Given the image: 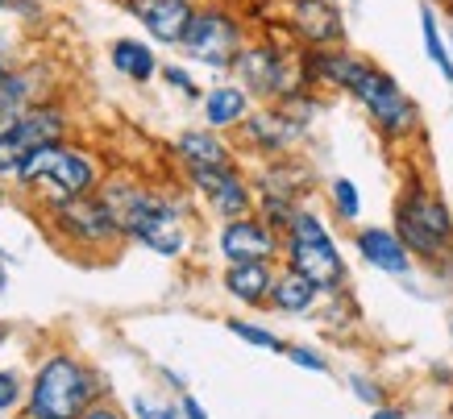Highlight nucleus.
I'll use <instances>...</instances> for the list:
<instances>
[{"label": "nucleus", "instance_id": "f257e3e1", "mask_svg": "<svg viewBox=\"0 0 453 419\" xmlns=\"http://www.w3.org/2000/svg\"><path fill=\"white\" fill-rule=\"evenodd\" d=\"M100 195L121 220L125 241L142 245L158 257H183L188 249V212L171 191L150 187L142 179H104Z\"/></svg>", "mask_w": 453, "mask_h": 419}, {"label": "nucleus", "instance_id": "f03ea898", "mask_svg": "<svg viewBox=\"0 0 453 419\" xmlns=\"http://www.w3.org/2000/svg\"><path fill=\"white\" fill-rule=\"evenodd\" d=\"M104 399V382L88 362L75 353L55 349L46 353L29 378L26 411L34 419H80L92 403Z\"/></svg>", "mask_w": 453, "mask_h": 419}, {"label": "nucleus", "instance_id": "7ed1b4c3", "mask_svg": "<svg viewBox=\"0 0 453 419\" xmlns=\"http://www.w3.org/2000/svg\"><path fill=\"white\" fill-rule=\"evenodd\" d=\"M391 229L403 237L416 262L441 266V257L453 249V208L433 183H425L420 175H408L395 195Z\"/></svg>", "mask_w": 453, "mask_h": 419}, {"label": "nucleus", "instance_id": "20e7f679", "mask_svg": "<svg viewBox=\"0 0 453 419\" xmlns=\"http://www.w3.org/2000/svg\"><path fill=\"white\" fill-rule=\"evenodd\" d=\"M46 229L63 249L75 254H112L125 245L121 220L109 208V200L92 191V195H67V200H46L42 203Z\"/></svg>", "mask_w": 453, "mask_h": 419}, {"label": "nucleus", "instance_id": "39448f33", "mask_svg": "<svg viewBox=\"0 0 453 419\" xmlns=\"http://www.w3.org/2000/svg\"><path fill=\"white\" fill-rule=\"evenodd\" d=\"M17 187H46L42 191V203L46 200H67V195H92L104 183V171H100L96 154L92 149L75 146V141H55V146L34 149L21 171L13 175Z\"/></svg>", "mask_w": 453, "mask_h": 419}, {"label": "nucleus", "instance_id": "423d86ee", "mask_svg": "<svg viewBox=\"0 0 453 419\" xmlns=\"http://www.w3.org/2000/svg\"><path fill=\"white\" fill-rule=\"evenodd\" d=\"M283 266L300 270L303 278H312L325 295H337L345 286L342 245H337L333 229L325 225V217L316 208H308V203L291 217L288 232H283Z\"/></svg>", "mask_w": 453, "mask_h": 419}, {"label": "nucleus", "instance_id": "0eeeda50", "mask_svg": "<svg viewBox=\"0 0 453 419\" xmlns=\"http://www.w3.org/2000/svg\"><path fill=\"white\" fill-rule=\"evenodd\" d=\"M320 100L308 88H300L296 95L279 100V104H262L237 125V141L242 149L258 154V158H283L291 146H300L308 129H312Z\"/></svg>", "mask_w": 453, "mask_h": 419}, {"label": "nucleus", "instance_id": "6e6552de", "mask_svg": "<svg viewBox=\"0 0 453 419\" xmlns=\"http://www.w3.org/2000/svg\"><path fill=\"white\" fill-rule=\"evenodd\" d=\"M357 109L371 117L374 133L391 141V146H403V141H412L420 133V109H416V100L403 88L391 71H383L379 63H371V71L357 80V88L349 92Z\"/></svg>", "mask_w": 453, "mask_h": 419}, {"label": "nucleus", "instance_id": "1a4fd4ad", "mask_svg": "<svg viewBox=\"0 0 453 419\" xmlns=\"http://www.w3.org/2000/svg\"><path fill=\"white\" fill-rule=\"evenodd\" d=\"M67 133H71V112L55 95L34 104L29 112H21L17 121L0 125V179H13L34 149L67 141Z\"/></svg>", "mask_w": 453, "mask_h": 419}, {"label": "nucleus", "instance_id": "9d476101", "mask_svg": "<svg viewBox=\"0 0 453 419\" xmlns=\"http://www.w3.org/2000/svg\"><path fill=\"white\" fill-rule=\"evenodd\" d=\"M246 50V26L242 17L229 13L225 4H204L196 13L188 38L179 42V55L196 63V67H208V71H234L237 67V55Z\"/></svg>", "mask_w": 453, "mask_h": 419}, {"label": "nucleus", "instance_id": "9b49d317", "mask_svg": "<svg viewBox=\"0 0 453 419\" xmlns=\"http://www.w3.org/2000/svg\"><path fill=\"white\" fill-rule=\"evenodd\" d=\"M234 75L262 104H279V100L296 95L300 88H308V83H303L300 58H291L283 46H275V42H266V38L246 42V50L237 55Z\"/></svg>", "mask_w": 453, "mask_h": 419}, {"label": "nucleus", "instance_id": "f8f14e48", "mask_svg": "<svg viewBox=\"0 0 453 419\" xmlns=\"http://www.w3.org/2000/svg\"><path fill=\"white\" fill-rule=\"evenodd\" d=\"M188 187L208 203V212L220 220L234 217H250L258 212V191H254V179L242 171V166H208V171H183Z\"/></svg>", "mask_w": 453, "mask_h": 419}, {"label": "nucleus", "instance_id": "ddd939ff", "mask_svg": "<svg viewBox=\"0 0 453 419\" xmlns=\"http://www.w3.org/2000/svg\"><path fill=\"white\" fill-rule=\"evenodd\" d=\"M217 254L225 257V262H279V257H283V232H279L275 225H266L258 212L220 220Z\"/></svg>", "mask_w": 453, "mask_h": 419}, {"label": "nucleus", "instance_id": "4468645a", "mask_svg": "<svg viewBox=\"0 0 453 419\" xmlns=\"http://www.w3.org/2000/svg\"><path fill=\"white\" fill-rule=\"evenodd\" d=\"M300 67H303V83L308 88H329V92H354L357 80L371 71V58L349 50V46H312L300 55Z\"/></svg>", "mask_w": 453, "mask_h": 419}, {"label": "nucleus", "instance_id": "2eb2a0df", "mask_svg": "<svg viewBox=\"0 0 453 419\" xmlns=\"http://www.w3.org/2000/svg\"><path fill=\"white\" fill-rule=\"evenodd\" d=\"M121 9L146 29L150 42L175 46V50H179V42L188 38L196 13H200L196 0H121Z\"/></svg>", "mask_w": 453, "mask_h": 419}, {"label": "nucleus", "instance_id": "dca6fc26", "mask_svg": "<svg viewBox=\"0 0 453 419\" xmlns=\"http://www.w3.org/2000/svg\"><path fill=\"white\" fill-rule=\"evenodd\" d=\"M288 29L303 50L312 46H342L345 42V17L337 0H288Z\"/></svg>", "mask_w": 453, "mask_h": 419}, {"label": "nucleus", "instance_id": "f3484780", "mask_svg": "<svg viewBox=\"0 0 453 419\" xmlns=\"http://www.w3.org/2000/svg\"><path fill=\"white\" fill-rule=\"evenodd\" d=\"M50 92H55V75L46 63H17L13 71H4L0 75V125L17 121L34 104L50 100Z\"/></svg>", "mask_w": 453, "mask_h": 419}, {"label": "nucleus", "instance_id": "a211bd4d", "mask_svg": "<svg viewBox=\"0 0 453 419\" xmlns=\"http://www.w3.org/2000/svg\"><path fill=\"white\" fill-rule=\"evenodd\" d=\"M354 254L379 274H391V278H408L416 266L412 249L403 245L391 225H357L354 229Z\"/></svg>", "mask_w": 453, "mask_h": 419}, {"label": "nucleus", "instance_id": "6ab92c4d", "mask_svg": "<svg viewBox=\"0 0 453 419\" xmlns=\"http://www.w3.org/2000/svg\"><path fill=\"white\" fill-rule=\"evenodd\" d=\"M179 171H208V166H237V149L225 141L220 129L196 125V129H179L171 141Z\"/></svg>", "mask_w": 453, "mask_h": 419}, {"label": "nucleus", "instance_id": "aec40b11", "mask_svg": "<svg viewBox=\"0 0 453 419\" xmlns=\"http://www.w3.org/2000/svg\"><path fill=\"white\" fill-rule=\"evenodd\" d=\"M308 187H312V171L300 158H266L262 171L254 175V191L258 200H288V203H308Z\"/></svg>", "mask_w": 453, "mask_h": 419}, {"label": "nucleus", "instance_id": "412c9836", "mask_svg": "<svg viewBox=\"0 0 453 419\" xmlns=\"http://www.w3.org/2000/svg\"><path fill=\"white\" fill-rule=\"evenodd\" d=\"M275 262H225L220 286L225 295L246 303V308H266L271 303V286H275Z\"/></svg>", "mask_w": 453, "mask_h": 419}, {"label": "nucleus", "instance_id": "4be33fe9", "mask_svg": "<svg viewBox=\"0 0 453 419\" xmlns=\"http://www.w3.org/2000/svg\"><path fill=\"white\" fill-rule=\"evenodd\" d=\"M200 109H204V125H208V129L229 133V129H237V125L254 112V95H250L242 83H217V88H208V92H204Z\"/></svg>", "mask_w": 453, "mask_h": 419}, {"label": "nucleus", "instance_id": "5701e85b", "mask_svg": "<svg viewBox=\"0 0 453 419\" xmlns=\"http://www.w3.org/2000/svg\"><path fill=\"white\" fill-rule=\"evenodd\" d=\"M109 63L117 75H125L129 83H150L158 80V50H154V42H142V38H117L109 46Z\"/></svg>", "mask_w": 453, "mask_h": 419}, {"label": "nucleus", "instance_id": "b1692460", "mask_svg": "<svg viewBox=\"0 0 453 419\" xmlns=\"http://www.w3.org/2000/svg\"><path fill=\"white\" fill-rule=\"evenodd\" d=\"M320 286L312 283V278H303L300 270H291V266H283V270L275 274V286H271V308L283 311V316H303V311H312L316 303H320Z\"/></svg>", "mask_w": 453, "mask_h": 419}, {"label": "nucleus", "instance_id": "393cba45", "mask_svg": "<svg viewBox=\"0 0 453 419\" xmlns=\"http://www.w3.org/2000/svg\"><path fill=\"white\" fill-rule=\"evenodd\" d=\"M420 42H425L428 63L441 71V80L453 88V42H445V29H441V17L433 9V0L420 4Z\"/></svg>", "mask_w": 453, "mask_h": 419}, {"label": "nucleus", "instance_id": "a878e982", "mask_svg": "<svg viewBox=\"0 0 453 419\" xmlns=\"http://www.w3.org/2000/svg\"><path fill=\"white\" fill-rule=\"evenodd\" d=\"M329 208H333V217L345 220V225H354L357 217H362V191H357L354 179H329Z\"/></svg>", "mask_w": 453, "mask_h": 419}, {"label": "nucleus", "instance_id": "bb28decb", "mask_svg": "<svg viewBox=\"0 0 453 419\" xmlns=\"http://www.w3.org/2000/svg\"><path fill=\"white\" fill-rule=\"evenodd\" d=\"M225 328L234 332L237 340H246V345H254V349H271V353H283L288 349V340L283 337H275L271 328H262V324H250V320H225Z\"/></svg>", "mask_w": 453, "mask_h": 419}, {"label": "nucleus", "instance_id": "cd10ccee", "mask_svg": "<svg viewBox=\"0 0 453 419\" xmlns=\"http://www.w3.org/2000/svg\"><path fill=\"white\" fill-rule=\"evenodd\" d=\"M158 75H163L166 88H171V92H179L183 100H192V104H200V100H204V92H200L196 75L183 67V63H163V71H158Z\"/></svg>", "mask_w": 453, "mask_h": 419}, {"label": "nucleus", "instance_id": "c85d7f7f", "mask_svg": "<svg viewBox=\"0 0 453 419\" xmlns=\"http://www.w3.org/2000/svg\"><path fill=\"white\" fill-rule=\"evenodd\" d=\"M29 386H21V378H17L13 369H0V415H13L17 407L26 403Z\"/></svg>", "mask_w": 453, "mask_h": 419}, {"label": "nucleus", "instance_id": "c756f323", "mask_svg": "<svg viewBox=\"0 0 453 419\" xmlns=\"http://www.w3.org/2000/svg\"><path fill=\"white\" fill-rule=\"evenodd\" d=\"M283 357H288L291 365H300V369L329 374V357H325V353H316V349H308V345H288V349H283Z\"/></svg>", "mask_w": 453, "mask_h": 419}, {"label": "nucleus", "instance_id": "7c9ffc66", "mask_svg": "<svg viewBox=\"0 0 453 419\" xmlns=\"http://www.w3.org/2000/svg\"><path fill=\"white\" fill-rule=\"evenodd\" d=\"M134 419H183V411L179 407H171V403H150V399H134Z\"/></svg>", "mask_w": 453, "mask_h": 419}, {"label": "nucleus", "instance_id": "2f4dec72", "mask_svg": "<svg viewBox=\"0 0 453 419\" xmlns=\"http://www.w3.org/2000/svg\"><path fill=\"white\" fill-rule=\"evenodd\" d=\"M349 386H354V394L362 399L366 407H379L383 403V391H379V382L366 378V374H349Z\"/></svg>", "mask_w": 453, "mask_h": 419}, {"label": "nucleus", "instance_id": "473e14b6", "mask_svg": "<svg viewBox=\"0 0 453 419\" xmlns=\"http://www.w3.org/2000/svg\"><path fill=\"white\" fill-rule=\"evenodd\" d=\"M13 67H17V42H13V34L0 29V75L13 71Z\"/></svg>", "mask_w": 453, "mask_h": 419}, {"label": "nucleus", "instance_id": "72a5a7b5", "mask_svg": "<svg viewBox=\"0 0 453 419\" xmlns=\"http://www.w3.org/2000/svg\"><path fill=\"white\" fill-rule=\"evenodd\" d=\"M80 419H125V415H121V407H112L109 399H100V403H92Z\"/></svg>", "mask_w": 453, "mask_h": 419}, {"label": "nucleus", "instance_id": "f704fd0d", "mask_svg": "<svg viewBox=\"0 0 453 419\" xmlns=\"http://www.w3.org/2000/svg\"><path fill=\"white\" fill-rule=\"evenodd\" d=\"M179 411H183V419H212L204 407H200V399L188 394V391H183V399H179Z\"/></svg>", "mask_w": 453, "mask_h": 419}, {"label": "nucleus", "instance_id": "c9c22d12", "mask_svg": "<svg viewBox=\"0 0 453 419\" xmlns=\"http://www.w3.org/2000/svg\"><path fill=\"white\" fill-rule=\"evenodd\" d=\"M371 419H408V415H403V407H387V403H379V407H371Z\"/></svg>", "mask_w": 453, "mask_h": 419}, {"label": "nucleus", "instance_id": "e433bc0d", "mask_svg": "<svg viewBox=\"0 0 453 419\" xmlns=\"http://www.w3.org/2000/svg\"><path fill=\"white\" fill-rule=\"evenodd\" d=\"M13 13H21V17H42V4H34V0H13Z\"/></svg>", "mask_w": 453, "mask_h": 419}, {"label": "nucleus", "instance_id": "4c0bfd02", "mask_svg": "<svg viewBox=\"0 0 453 419\" xmlns=\"http://www.w3.org/2000/svg\"><path fill=\"white\" fill-rule=\"evenodd\" d=\"M441 278H445V283L453 286V249L445 257H441Z\"/></svg>", "mask_w": 453, "mask_h": 419}, {"label": "nucleus", "instance_id": "58836bf2", "mask_svg": "<svg viewBox=\"0 0 453 419\" xmlns=\"http://www.w3.org/2000/svg\"><path fill=\"white\" fill-rule=\"evenodd\" d=\"M4 257H9V254H4V249H0V291H4V286H9V274H4Z\"/></svg>", "mask_w": 453, "mask_h": 419}, {"label": "nucleus", "instance_id": "ea45409f", "mask_svg": "<svg viewBox=\"0 0 453 419\" xmlns=\"http://www.w3.org/2000/svg\"><path fill=\"white\" fill-rule=\"evenodd\" d=\"M4 9H13V0H0V13H4Z\"/></svg>", "mask_w": 453, "mask_h": 419}, {"label": "nucleus", "instance_id": "a19ab883", "mask_svg": "<svg viewBox=\"0 0 453 419\" xmlns=\"http://www.w3.org/2000/svg\"><path fill=\"white\" fill-rule=\"evenodd\" d=\"M17 419H34V415H29V411H21V415H17Z\"/></svg>", "mask_w": 453, "mask_h": 419}, {"label": "nucleus", "instance_id": "79ce46f5", "mask_svg": "<svg viewBox=\"0 0 453 419\" xmlns=\"http://www.w3.org/2000/svg\"><path fill=\"white\" fill-rule=\"evenodd\" d=\"M449 419H453V403H449Z\"/></svg>", "mask_w": 453, "mask_h": 419}, {"label": "nucleus", "instance_id": "37998d69", "mask_svg": "<svg viewBox=\"0 0 453 419\" xmlns=\"http://www.w3.org/2000/svg\"><path fill=\"white\" fill-rule=\"evenodd\" d=\"M449 337H453V324H449Z\"/></svg>", "mask_w": 453, "mask_h": 419}]
</instances>
